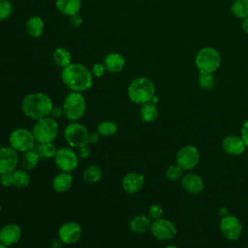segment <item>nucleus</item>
<instances>
[{
    "label": "nucleus",
    "mask_w": 248,
    "mask_h": 248,
    "mask_svg": "<svg viewBox=\"0 0 248 248\" xmlns=\"http://www.w3.org/2000/svg\"><path fill=\"white\" fill-rule=\"evenodd\" d=\"M61 79L69 89L75 92H84L93 85L92 73L79 63H71L63 68Z\"/></svg>",
    "instance_id": "1"
},
{
    "label": "nucleus",
    "mask_w": 248,
    "mask_h": 248,
    "mask_svg": "<svg viewBox=\"0 0 248 248\" xmlns=\"http://www.w3.org/2000/svg\"><path fill=\"white\" fill-rule=\"evenodd\" d=\"M53 108L51 98L43 92L29 93L21 101V110L28 118L38 120L49 113Z\"/></svg>",
    "instance_id": "2"
},
{
    "label": "nucleus",
    "mask_w": 248,
    "mask_h": 248,
    "mask_svg": "<svg viewBox=\"0 0 248 248\" xmlns=\"http://www.w3.org/2000/svg\"><path fill=\"white\" fill-rule=\"evenodd\" d=\"M154 96L155 85L149 78H137L128 86V97L133 103L142 105L151 102Z\"/></svg>",
    "instance_id": "3"
},
{
    "label": "nucleus",
    "mask_w": 248,
    "mask_h": 248,
    "mask_svg": "<svg viewBox=\"0 0 248 248\" xmlns=\"http://www.w3.org/2000/svg\"><path fill=\"white\" fill-rule=\"evenodd\" d=\"M31 130L36 142H53L59 133V124L52 117L46 116L36 120Z\"/></svg>",
    "instance_id": "4"
},
{
    "label": "nucleus",
    "mask_w": 248,
    "mask_h": 248,
    "mask_svg": "<svg viewBox=\"0 0 248 248\" xmlns=\"http://www.w3.org/2000/svg\"><path fill=\"white\" fill-rule=\"evenodd\" d=\"M62 108L66 118L72 121H78L86 111V101L80 92L72 91L69 93L62 104Z\"/></svg>",
    "instance_id": "5"
},
{
    "label": "nucleus",
    "mask_w": 248,
    "mask_h": 248,
    "mask_svg": "<svg viewBox=\"0 0 248 248\" xmlns=\"http://www.w3.org/2000/svg\"><path fill=\"white\" fill-rule=\"evenodd\" d=\"M195 64L200 73L213 74L220 67V53L212 46H204L198 51Z\"/></svg>",
    "instance_id": "6"
},
{
    "label": "nucleus",
    "mask_w": 248,
    "mask_h": 248,
    "mask_svg": "<svg viewBox=\"0 0 248 248\" xmlns=\"http://www.w3.org/2000/svg\"><path fill=\"white\" fill-rule=\"evenodd\" d=\"M9 145L16 150L18 153H23L31 150L36 145V140L32 130L24 127L14 129L9 135Z\"/></svg>",
    "instance_id": "7"
},
{
    "label": "nucleus",
    "mask_w": 248,
    "mask_h": 248,
    "mask_svg": "<svg viewBox=\"0 0 248 248\" xmlns=\"http://www.w3.org/2000/svg\"><path fill=\"white\" fill-rule=\"evenodd\" d=\"M64 139L66 142L72 148H78L82 145L89 144V131L88 129L78 121L70 122L63 131Z\"/></svg>",
    "instance_id": "8"
},
{
    "label": "nucleus",
    "mask_w": 248,
    "mask_h": 248,
    "mask_svg": "<svg viewBox=\"0 0 248 248\" xmlns=\"http://www.w3.org/2000/svg\"><path fill=\"white\" fill-rule=\"evenodd\" d=\"M54 164L61 171L72 172L75 170L79 163V158L72 147L64 146L57 149L54 157Z\"/></svg>",
    "instance_id": "9"
},
{
    "label": "nucleus",
    "mask_w": 248,
    "mask_h": 248,
    "mask_svg": "<svg viewBox=\"0 0 248 248\" xmlns=\"http://www.w3.org/2000/svg\"><path fill=\"white\" fill-rule=\"evenodd\" d=\"M176 227L175 225L169 219L160 218L152 221L150 227L151 234L162 241L171 240L176 234Z\"/></svg>",
    "instance_id": "10"
},
{
    "label": "nucleus",
    "mask_w": 248,
    "mask_h": 248,
    "mask_svg": "<svg viewBox=\"0 0 248 248\" xmlns=\"http://www.w3.org/2000/svg\"><path fill=\"white\" fill-rule=\"evenodd\" d=\"M200 161V152L194 145H186L180 148L176 154V164L183 170H193Z\"/></svg>",
    "instance_id": "11"
},
{
    "label": "nucleus",
    "mask_w": 248,
    "mask_h": 248,
    "mask_svg": "<svg viewBox=\"0 0 248 248\" xmlns=\"http://www.w3.org/2000/svg\"><path fill=\"white\" fill-rule=\"evenodd\" d=\"M31 181L28 170L16 169L13 172L0 175V184L4 187H16L18 189L26 188Z\"/></svg>",
    "instance_id": "12"
},
{
    "label": "nucleus",
    "mask_w": 248,
    "mask_h": 248,
    "mask_svg": "<svg viewBox=\"0 0 248 248\" xmlns=\"http://www.w3.org/2000/svg\"><path fill=\"white\" fill-rule=\"evenodd\" d=\"M82 235L81 226L74 221H69L60 226L58 229V238L61 243L72 245L77 243Z\"/></svg>",
    "instance_id": "13"
},
{
    "label": "nucleus",
    "mask_w": 248,
    "mask_h": 248,
    "mask_svg": "<svg viewBox=\"0 0 248 248\" xmlns=\"http://www.w3.org/2000/svg\"><path fill=\"white\" fill-rule=\"evenodd\" d=\"M19 163V155L10 145L0 147V175L8 174L16 170Z\"/></svg>",
    "instance_id": "14"
},
{
    "label": "nucleus",
    "mask_w": 248,
    "mask_h": 248,
    "mask_svg": "<svg viewBox=\"0 0 248 248\" xmlns=\"http://www.w3.org/2000/svg\"><path fill=\"white\" fill-rule=\"evenodd\" d=\"M220 230L228 240L235 241L241 235L242 225L236 216L227 215L220 222Z\"/></svg>",
    "instance_id": "15"
},
{
    "label": "nucleus",
    "mask_w": 248,
    "mask_h": 248,
    "mask_svg": "<svg viewBox=\"0 0 248 248\" xmlns=\"http://www.w3.org/2000/svg\"><path fill=\"white\" fill-rule=\"evenodd\" d=\"M21 228L16 223L5 224L0 229V243L6 246L16 245L21 238Z\"/></svg>",
    "instance_id": "16"
},
{
    "label": "nucleus",
    "mask_w": 248,
    "mask_h": 248,
    "mask_svg": "<svg viewBox=\"0 0 248 248\" xmlns=\"http://www.w3.org/2000/svg\"><path fill=\"white\" fill-rule=\"evenodd\" d=\"M144 185V177L141 173L132 171L126 173L122 178V188L128 194L138 193Z\"/></svg>",
    "instance_id": "17"
},
{
    "label": "nucleus",
    "mask_w": 248,
    "mask_h": 248,
    "mask_svg": "<svg viewBox=\"0 0 248 248\" xmlns=\"http://www.w3.org/2000/svg\"><path fill=\"white\" fill-rule=\"evenodd\" d=\"M222 148L223 150L230 155H240L245 149L246 145L241 137L235 135H229L222 140Z\"/></svg>",
    "instance_id": "18"
},
{
    "label": "nucleus",
    "mask_w": 248,
    "mask_h": 248,
    "mask_svg": "<svg viewBox=\"0 0 248 248\" xmlns=\"http://www.w3.org/2000/svg\"><path fill=\"white\" fill-rule=\"evenodd\" d=\"M181 185L186 192L194 195L201 193L204 188L202 177L196 173H187L184 175L181 180Z\"/></svg>",
    "instance_id": "19"
},
{
    "label": "nucleus",
    "mask_w": 248,
    "mask_h": 248,
    "mask_svg": "<svg viewBox=\"0 0 248 248\" xmlns=\"http://www.w3.org/2000/svg\"><path fill=\"white\" fill-rule=\"evenodd\" d=\"M74 177L71 172L61 171L52 179V188L57 193H66L73 186Z\"/></svg>",
    "instance_id": "20"
},
{
    "label": "nucleus",
    "mask_w": 248,
    "mask_h": 248,
    "mask_svg": "<svg viewBox=\"0 0 248 248\" xmlns=\"http://www.w3.org/2000/svg\"><path fill=\"white\" fill-rule=\"evenodd\" d=\"M104 65L108 72L116 74L123 70L125 66V58L117 52H111L107 54L104 58Z\"/></svg>",
    "instance_id": "21"
},
{
    "label": "nucleus",
    "mask_w": 248,
    "mask_h": 248,
    "mask_svg": "<svg viewBox=\"0 0 248 248\" xmlns=\"http://www.w3.org/2000/svg\"><path fill=\"white\" fill-rule=\"evenodd\" d=\"M151 223V219L148 217V215L139 214L130 220L129 229L135 233H143L150 230Z\"/></svg>",
    "instance_id": "22"
},
{
    "label": "nucleus",
    "mask_w": 248,
    "mask_h": 248,
    "mask_svg": "<svg viewBox=\"0 0 248 248\" xmlns=\"http://www.w3.org/2000/svg\"><path fill=\"white\" fill-rule=\"evenodd\" d=\"M57 10L68 16L78 14L81 8V0H56Z\"/></svg>",
    "instance_id": "23"
},
{
    "label": "nucleus",
    "mask_w": 248,
    "mask_h": 248,
    "mask_svg": "<svg viewBox=\"0 0 248 248\" xmlns=\"http://www.w3.org/2000/svg\"><path fill=\"white\" fill-rule=\"evenodd\" d=\"M25 26H26L27 33L34 38L40 37L43 34L44 28H45L44 20L40 16H30L27 19Z\"/></svg>",
    "instance_id": "24"
},
{
    "label": "nucleus",
    "mask_w": 248,
    "mask_h": 248,
    "mask_svg": "<svg viewBox=\"0 0 248 248\" xmlns=\"http://www.w3.org/2000/svg\"><path fill=\"white\" fill-rule=\"evenodd\" d=\"M40 160L41 158L39 154L37 153L35 148H33L31 150H28L22 153V156L20 158V164L22 169L26 170H31L38 166Z\"/></svg>",
    "instance_id": "25"
},
{
    "label": "nucleus",
    "mask_w": 248,
    "mask_h": 248,
    "mask_svg": "<svg viewBox=\"0 0 248 248\" xmlns=\"http://www.w3.org/2000/svg\"><path fill=\"white\" fill-rule=\"evenodd\" d=\"M103 171L102 169L95 164H91L85 168L82 173L83 180L88 184H95L102 179Z\"/></svg>",
    "instance_id": "26"
},
{
    "label": "nucleus",
    "mask_w": 248,
    "mask_h": 248,
    "mask_svg": "<svg viewBox=\"0 0 248 248\" xmlns=\"http://www.w3.org/2000/svg\"><path fill=\"white\" fill-rule=\"evenodd\" d=\"M140 117L145 123H151L158 117V109L155 104L148 102L142 104L140 108Z\"/></svg>",
    "instance_id": "27"
},
{
    "label": "nucleus",
    "mask_w": 248,
    "mask_h": 248,
    "mask_svg": "<svg viewBox=\"0 0 248 248\" xmlns=\"http://www.w3.org/2000/svg\"><path fill=\"white\" fill-rule=\"evenodd\" d=\"M52 59H53L54 64L62 69L72 63V56H71L70 51L68 49H66L65 47H61V46L57 47L53 51Z\"/></svg>",
    "instance_id": "28"
},
{
    "label": "nucleus",
    "mask_w": 248,
    "mask_h": 248,
    "mask_svg": "<svg viewBox=\"0 0 248 248\" xmlns=\"http://www.w3.org/2000/svg\"><path fill=\"white\" fill-rule=\"evenodd\" d=\"M35 150L39 154L41 159H50L53 158L57 148L52 142H44V143H36Z\"/></svg>",
    "instance_id": "29"
},
{
    "label": "nucleus",
    "mask_w": 248,
    "mask_h": 248,
    "mask_svg": "<svg viewBox=\"0 0 248 248\" xmlns=\"http://www.w3.org/2000/svg\"><path fill=\"white\" fill-rule=\"evenodd\" d=\"M118 131V127L116 123L110 120H105L98 124L97 126V132L100 136L104 137H111L114 136Z\"/></svg>",
    "instance_id": "30"
},
{
    "label": "nucleus",
    "mask_w": 248,
    "mask_h": 248,
    "mask_svg": "<svg viewBox=\"0 0 248 248\" xmlns=\"http://www.w3.org/2000/svg\"><path fill=\"white\" fill-rule=\"evenodd\" d=\"M231 11L237 18L248 17V0H234Z\"/></svg>",
    "instance_id": "31"
},
{
    "label": "nucleus",
    "mask_w": 248,
    "mask_h": 248,
    "mask_svg": "<svg viewBox=\"0 0 248 248\" xmlns=\"http://www.w3.org/2000/svg\"><path fill=\"white\" fill-rule=\"evenodd\" d=\"M198 83L200 87L205 90H211L214 88L216 84L215 78L213 74H206V73H200L198 77Z\"/></svg>",
    "instance_id": "32"
},
{
    "label": "nucleus",
    "mask_w": 248,
    "mask_h": 248,
    "mask_svg": "<svg viewBox=\"0 0 248 248\" xmlns=\"http://www.w3.org/2000/svg\"><path fill=\"white\" fill-rule=\"evenodd\" d=\"M183 170L176 164V165H170L166 170V177L170 181H176L178 178L181 177Z\"/></svg>",
    "instance_id": "33"
},
{
    "label": "nucleus",
    "mask_w": 248,
    "mask_h": 248,
    "mask_svg": "<svg viewBox=\"0 0 248 248\" xmlns=\"http://www.w3.org/2000/svg\"><path fill=\"white\" fill-rule=\"evenodd\" d=\"M13 13V5L9 0H0V20L7 19Z\"/></svg>",
    "instance_id": "34"
},
{
    "label": "nucleus",
    "mask_w": 248,
    "mask_h": 248,
    "mask_svg": "<svg viewBox=\"0 0 248 248\" xmlns=\"http://www.w3.org/2000/svg\"><path fill=\"white\" fill-rule=\"evenodd\" d=\"M163 213H164V210L159 204H152L148 208V214L147 215L152 221H154V220L162 218Z\"/></svg>",
    "instance_id": "35"
},
{
    "label": "nucleus",
    "mask_w": 248,
    "mask_h": 248,
    "mask_svg": "<svg viewBox=\"0 0 248 248\" xmlns=\"http://www.w3.org/2000/svg\"><path fill=\"white\" fill-rule=\"evenodd\" d=\"M77 149H78L77 150V154H78V158L81 159V160H86L91 155V148H90L89 144L82 145V146H80V147H78Z\"/></svg>",
    "instance_id": "36"
},
{
    "label": "nucleus",
    "mask_w": 248,
    "mask_h": 248,
    "mask_svg": "<svg viewBox=\"0 0 248 248\" xmlns=\"http://www.w3.org/2000/svg\"><path fill=\"white\" fill-rule=\"evenodd\" d=\"M106 67L104 64H94L91 68V73L92 76H95L96 78H101L105 72H106Z\"/></svg>",
    "instance_id": "37"
},
{
    "label": "nucleus",
    "mask_w": 248,
    "mask_h": 248,
    "mask_svg": "<svg viewBox=\"0 0 248 248\" xmlns=\"http://www.w3.org/2000/svg\"><path fill=\"white\" fill-rule=\"evenodd\" d=\"M62 115H64V111H63L62 107L60 108V107H54V106H53V108H52V109H51V111H50V113H49V116L52 117L53 119L57 120V119L60 118Z\"/></svg>",
    "instance_id": "38"
},
{
    "label": "nucleus",
    "mask_w": 248,
    "mask_h": 248,
    "mask_svg": "<svg viewBox=\"0 0 248 248\" xmlns=\"http://www.w3.org/2000/svg\"><path fill=\"white\" fill-rule=\"evenodd\" d=\"M241 138H242L246 147H248V119L242 125V128H241Z\"/></svg>",
    "instance_id": "39"
},
{
    "label": "nucleus",
    "mask_w": 248,
    "mask_h": 248,
    "mask_svg": "<svg viewBox=\"0 0 248 248\" xmlns=\"http://www.w3.org/2000/svg\"><path fill=\"white\" fill-rule=\"evenodd\" d=\"M69 17H70L71 25H73L75 27H78V26H79L82 23V17L80 16V15L78 13L75 14V15L69 16Z\"/></svg>",
    "instance_id": "40"
},
{
    "label": "nucleus",
    "mask_w": 248,
    "mask_h": 248,
    "mask_svg": "<svg viewBox=\"0 0 248 248\" xmlns=\"http://www.w3.org/2000/svg\"><path fill=\"white\" fill-rule=\"evenodd\" d=\"M100 140V135L98 132H92L89 133V138H88V143L89 144H95Z\"/></svg>",
    "instance_id": "41"
},
{
    "label": "nucleus",
    "mask_w": 248,
    "mask_h": 248,
    "mask_svg": "<svg viewBox=\"0 0 248 248\" xmlns=\"http://www.w3.org/2000/svg\"><path fill=\"white\" fill-rule=\"evenodd\" d=\"M242 29H243V31L246 33V34H248V17H245V18H243V21H242Z\"/></svg>",
    "instance_id": "42"
},
{
    "label": "nucleus",
    "mask_w": 248,
    "mask_h": 248,
    "mask_svg": "<svg viewBox=\"0 0 248 248\" xmlns=\"http://www.w3.org/2000/svg\"><path fill=\"white\" fill-rule=\"evenodd\" d=\"M0 248H11V247L6 246V245H4V244H1V243H0Z\"/></svg>",
    "instance_id": "43"
},
{
    "label": "nucleus",
    "mask_w": 248,
    "mask_h": 248,
    "mask_svg": "<svg viewBox=\"0 0 248 248\" xmlns=\"http://www.w3.org/2000/svg\"><path fill=\"white\" fill-rule=\"evenodd\" d=\"M165 248H178V247L173 246V245H169V246H167V247H165Z\"/></svg>",
    "instance_id": "44"
},
{
    "label": "nucleus",
    "mask_w": 248,
    "mask_h": 248,
    "mask_svg": "<svg viewBox=\"0 0 248 248\" xmlns=\"http://www.w3.org/2000/svg\"><path fill=\"white\" fill-rule=\"evenodd\" d=\"M1 211H2V207H1V204H0V214H1Z\"/></svg>",
    "instance_id": "45"
}]
</instances>
